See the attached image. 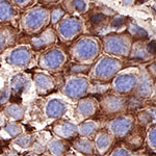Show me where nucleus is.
<instances>
[{"instance_id": "nucleus-6", "label": "nucleus", "mask_w": 156, "mask_h": 156, "mask_svg": "<svg viewBox=\"0 0 156 156\" xmlns=\"http://www.w3.org/2000/svg\"><path fill=\"white\" fill-rule=\"evenodd\" d=\"M120 69V62L110 57H104L95 66L93 70V76L99 81L109 80Z\"/></svg>"}, {"instance_id": "nucleus-37", "label": "nucleus", "mask_w": 156, "mask_h": 156, "mask_svg": "<svg viewBox=\"0 0 156 156\" xmlns=\"http://www.w3.org/2000/svg\"><path fill=\"white\" fill-rule=\"evenodd\" d=\"M16 3H18L19 5H27L26 3H28L30 0H14Z\"/></svg>"}, {"instance_id": "nucleus-32", "label": "nucleus", "mask_w": 156, "mask_h": 156, "mask_svg": "<svg viewBox=\"0 0 156 156\" xmlns=\"http://www.w3.org/2000/svg\"><path fill=\"white\" fill-rule=\"evenodd\" d=\"M74 6L78 12H84L85 3L83 0H74Z\"/></svg>"}, {"instance_id": "nucleus-39", "label": "nucleus", "mask_w": 156, "mask_h": 156, "mask_svg": "<svg viewBox=\"0 0 156 156\" xmlns=\"http://www.w3.org/2000/svg\"><path fill=\"white\" fill-rule=\"evenodd\" d=\"M123 3L125 5H130V4L133 3V0H123Z\"/></svg>"}, {"instance_id": "nucleus-14", "label": "nucleus", "mask_w": 156, "mask_h": 156, "mask_svg": "<svg viewBox=\"0 0 156 156\" xmlns=\"http://www.w3.org/2000/svg\"><path fill=\"white\" fill-rule=\"evenodd\" d=\"M34 140H36V135L34 133L25 132L23 134L17 136L16 138H14V140H12L11 142L12 149L16 151L18 154L20 152L25 153L30 150Z\"/></svg>"}, {"instance_id": "nucleus-36", "label": "nucleus", "mask_w": 156, "mask_h": 156, "mask_svg": "<svg viewBox=\"0 0 156 156\" xmlns=\"http://www.w3.org/2000/svg\"><path fill=\"white\" fill-rule=\"evenodd\" d=\"M148 50H149L150 53H155V52H156V44L154 42L150 43L149 47H148Z\"/></svg>"}, {"instance_id": "nucleus-21", "label": "nucleus", "mask_w": 156, "mask_h": 156, "mask_svg": "<svg viewBox=\"0 0 156 156\" xmlns=\"http://www.w3.org/2000/svg\"><path fill=\"white\" fill-rule=\"evenodd\" d=\"M2 130L12 140L24 133V127L21 124V122H14V121L6 122V124L2 127Z\"/></svg>"}, {"instance_id": "nucleus-9", "label": "nucleus", "mask_w": 156, "mask_h": 156, "mask_svg": "<svg viewBox=\"0 0 156 156\" xmlns=\"http://www.w3.org/2000/svg\"><path fill=\"white\" fill-rule=\"evenodd\" d=\"M52 133L60 140H72L78 135L77 126L67 120H56L51 126Z\"/></svg>"}, {"instance_id": "nucleus-10", "label": "nucleus", "mask_w": 156, "mask_h": 156, "mask_svg": "<svg viewBox=\"0 0 156 156\" xmlns=\"http://www.w3.org/2000/svg\"><path fill=\"white\" fill-rule=\"evenodd\" d=\"M56 41V34L51 28H47L34 37L30 41L31 48L36 51H41L49 48Z\"/></svg>"}, {"instance_id": "nucleus-16", "label": "nucleus", "mask_w": 156, "mask_h": 156, "mask_svg": "<svg viewBox=\"0 0 156 156\" xmlns=\"http://www.w3.org/2000/svg\"><path fill=\"white\" fill-rule=\"evenodd\" d=\"M104 48L110 54L122 55L127 51V44L120 37H108L104 41Z\"/></svg>"}, {"instance_id": "nucleus-24", "label": "nucleus", "mask_w": 156, "mask_h": 156, "mask_svg": "<svg viewBox=\"0 0 156 156\" xmlns=\"http://www.w3.org/2000/svg\"><path fill=\"white\" fill-rule=\"evenodd\" d=\"M15 16V11L12 4L6 0H0V23L11 21Z\"/></svg>"}, {"instance_id": "nucleus-18", "label": "nucleus", "mask_w": 156, "mask_h": 156, "mask_svg": "<svg viewBox=\"0 0 156 156\" xmlns=\"http://www.w3.org/2000/svg\"><path fill=\"white\" fill-rule=\"evenodd\" d=\"M112 143V137L106 131H100L95 137L94 146L100 154H104L106 151L109 149L110 145Z\"/></svg>"}, {"instance_id": "nucleus-20", "label": "nucleus", "mask_w": 156, "mask_h": 156, "mask_svg": "<svg viewBox=\"0 0 156 156\" xmlns=\"http://www.w3.org/2000/svg\"><path fill=\"white\" fill-rule=\"evenodd\" d=\"M73 147L76 149L78 152L82 153L84 155H93L94 154V144L92 140H90L87 137H77L73 140Z\"/></svg>"}, {"instance_id": "nucleus-17", "label": "nucleus", "mask_w": 156, "mask_h": 156, "mask_svg": "<svg viewBox=\"0 0 156 156\" xmlns=\"http://www.w3.org/2000/svg\"><path fill=\"white\" fill-rule=\"evenodd\" d=\"M122 100L117 96H104L102 98L100 105L105 112L107 114H114L122 108Z\"/></svg>"}, {"instance_id": "nucleus-12", "label": "nucleus", "mask_w": 156, "mask_h": 156, "mask_svg": "<svg viewBox=\"0 0 156 156\" xmlns=\"http://www.w3.org/2000/svg\"><path fill=\"white\" fill-rule=\"evenodd\" d=\"M9 85L11 87L12 95L21 96L28 90L30 87V78L24 73H17L12 76Z\"/></svg>"}, {"instance_id": "nucleus-7", "label": "nucleus", "mask_w": 156, "mask_h": 156, "mask_svg": "<svg viewBox=\"0 0 156 156\" xmlns=\"http://www.w3.org/2000/svg\"><path fill=\"white\" fill-rule=\"evenodd\" d=\"M32 56H34L32 51L29 47L18 46L9 53L6 57V62L9 65L15 68L24 69L31 62Z\"/></svg>"}, {"instance_id": "nucleus-19", "label": "nucleus", "mask_w": 156, "mask_h": 156, "mask_svg": "<svg viewBox=\"0 0 156 156\" xmlns=\"http://www.w3.org/2000/svg\"><path fill=\"white\" fill-rule=\"evenodd\" d=\"M47 150L52 156H65L68 150V145L60 138H52L47 144Z\"/></svg>"}, {"instance_id": "nucleus-34", "label": "nucleus", "mask_w": 156, "mask_h": 156, "mask_svg": "<svg viewBox=\"0 0 156 156\" xmlns=\"http://www.w3.org/2000/svg\"><path fill=\"white\" fill-rule=\"evenodd\" d=\"M6 124V118L4 114L2 112H0V128L2 129V127L4 126V125Z\"/></svg>"}, {"instance_id": "nucleus-41", "label": "nucleus", "mask_w": 156, "mask_h": 156, "mask_svg": "<svg viewBox=\"0 0 156 156\" xmlns=\"http://www.w3.org/2000/svg\"><path fill=\"white\" fill-rule=\"evenodd\" d=\"M138 1H140V2H144V1H147V0H138Z\"/></svg>"}, {"instance_id": "nucleus-38", "label": "nucleus", "mask_w": 156, "mask_h": 156, "mask_svg": "<svg viewBox=\"0 0 156 156\" xmlns=\"http://www.w3.org/2000/svg\"><path fill=\"white\" fill-rule=\"evenodd\" d=\"M21 156H39V155L36 154V153H34V152H31V151H27V152L23 153Z\"/></svg>"}, {"instance_id": "nucleus-40", "label": "nucleus", "mask_w": 156, "mask_h": 156, "mask_svg": "<svg viewBox=\"0 0 156 156\" xmlns=\"http://www.w3.org/2000/svg\"><path fill=\"white\" fill-rule=\"evenodd\" d=\"M152 70H154V71H156V64H154L152 66Z\"/></svg>"}, {"instance_id": "nucleus-23", "label": "nucleus", "mask_w": 156, "mask_h": 156, "mask_svg": "<svg viewBox=\"0 0 156 156\" xmlns=\"http://www.w3.org/2000/svg\"><path fill=\"white\" fill-rule=\"evenodd\" d=\"M108 128L110 129V131L114 133L117 136H122L124 135L126 131L129 128V122L124 119H118L114 120L109 123Z\"/></svg>"}, {"instance_id": "nucleus-5", "label": "nucleus", "mask_w": 156, "mask_h": 156, "mask_svg": "<svg viewBox=\"0 0 156 156\" xmlns=\"http://www.w3.org/2000/svg\"><path fill=\"white\" fill-rule=\"evenodd\" d=\"M67 103L56 97L47 98L41 106V112L47 120H59L67 112Z\"/></svg>"}, {"instance_id": "nucleus-29", "label": "nucleus", "mask_w": 156, "mask_h": 156, "mask_svg": "<svg viewBox=\"0 0 156 156\" xmlns=\"http://www.w3.org/2000/svg\"><path fill=\"white\" fill-rule=\"evenodd\" d=\"M64 11L62 9H55L51 12V15H50V19H51V23L52 24H56L62 20V16H64Z\"/></svg>"}, {"instance_id": "nucleus-33", "label": "nucleus", "mask_w": 156, "mask_h": 156, "mask_svg": "<svg viewBox=\"0 0 156 156\" xmlns=\"http://www.w3.org/2000/svg\"><path fill=\"white\" fill-rule=\"evenodd\" d=\"M124 24V18H122V17H118V18H115L114 20V22H112V25H114V27H121L122 25Z\"/></svg>"}, {"instance_id": "nucleus-8", "label": "nucleus", "mask_w": 156, "mask_h": 156, "mask_svg": "<svg viewBox=\"0 0 156 156\" xmlns=\"http://www.w3.org/2000/svg\"><path fill=\"white\" fill-rule=\"evenodd\" d=\"M31 79L37 96L45 97L51 94L55 90L54 79L48 74H45L43 72H34Z\"/></svg>"}, {"instance_id": "nucleus-22", "label": "nucleus", "mask_w": 156, "mask_h": 156, "mask_svg": "<svg viewBox=\"0 0 156 156\" xmlns=\"http://www.w3.org/2000/svg\"><path fill=\"white\" fill-rule=\"evenodd\" d=\"M134 84V78L129 75L126 76H119L115 79L114 81V87L118 92L124 93L129 90L132 87V85Z\"/></svg>"}, {"instance_id": "nucleus-1", "label": "nucleus", "mask_w": 156, "mask_h": 156, "mask_svg": "<svg viewBox=\"0 0 156 156\" xmlns=\"http://www.w3.org/2000/svg\"><path fill=\"white\" fill-rule=\"evenodd\" d=\"M48 12L44 9H34L23 16L22 26L27 34H37L42 31L48 22Z\"/></svg>"}, {"instance_id": "nucleus-26", "label": "nucleus", "mask_w": 156, "mask_h": 156, "mask_svg": "<svg viewBox=\"0 0 156 156\" xmlns=\"http://www.w3.org/2000/svg\"><path fill=\"white\" fill-rule=\"evenodd\" d=\"M47 144L48 143H45L41 136H36V140H34V144H32L29 151H31V152L36 153V154L40 156L47 150Z\"/></svg>"}, {"instance_id": "nucleus-11", "label": "nucleus", "mask_w": 156, "mask_h": 156, "mask_svg": "<svg viewBox=\"0 0 156 156\" xmlns=\"http://www.w3.org/2000/svg\"><path fill=\"white\" fill-rule=\"evenodd\" d=\"M81 30V24L77 19L69 18L62 21L58 25V34L64 40H71Z\"/></svg>"}, {"instance_id": "nucleus-31", "label": "nucleus", "mask_w": 156, "mask_h": 156, "mask_svg": "<svg viewBox=\"0 0 156 156\" xmlns=\"http://www.w3.org/2000/svg\"><path fill=\"white\" fill-rule=\"evenodd\" d=\"M104 19H105V17H104V15H102V14H95L90 17V21L94 24H100L101 22L104 21Z\"/></svg>"}, {"instance_id": "nucleus-13", "label": "nucleus", "mask_w": 156, "mask_h": 156, "mask_svg": "<svg viewBox=\"0 0 156 156\" xmlns=\"http://www.w3.org/2000/svg\"><path fill=\"white\" fill-rule=\"evenodd\" d=\"M98 108V103L94 98L87 97L82 98L79 100L77 104V107L75 109V114L81 119H87V118L92 117L95 115Z\"/></svg>"}, {"instance_id": "nucleus-3", "label": "nucleus", "mask_w": 156, "mask_h": 156, "mask_svg": "<svg viewBox=\"0 0 156 156\" xmlns=\"http://www.w3.org/2000/svg\"><path fill=\"white\" fill-rule=\"evenodd\" d=\"M66 62V55L58 48H50L40 55L39 66L49 72H56Z\"/></svg>"}, {"instance_id": "nucleus-27", "label": "nucleus", "mask_w": 156, "mask_h": 156, "mask_svg": "<svg viewBox=\"0 0 156 156\" xmlns=\"http://www.w3.org/2000/svg\"><path fill=\"white\" fill-rule=\"evenodd\" d=\"M12 94L9 83L4 84V87L0 90V106L4 107L5 105L9 104V100L12 98Z\"/></svg>"}, {"instance_id": "nucleus-25", "label": "nucleus", "mask_w": 156, "mask_h": 156, "mask_svg": "<svg viewBox=\"0 0 156 156\" xmlns=\"http://www.w3.org/2000/svg\"><path fill=\"white\" fill-rule=\"evenodd\" d=\"M78 134L82 137L92 136L95 132L98 130V124L95 121H87V122L81 123L77 126Z\"/></svg>"}, {"instance_id": "nucleus-35", "label": "nucleus", "mask_w": 156, "mask_h": 156, "mask_svg": "<svg viewBox=\"0 0 156 156\" xmlns=\"http://www.w3.org/2000/svg\"><path fill=\"white\" fill-rule=\"evenodd\" d=\"M112 156H129L124 150H117L112 154Z\"/></svg>"}, {"instance_id": "nucleus-4", "label": "nucleus", "mask_w": 156, "mask_h": 156, "mask_svg": "<svg viewBox=\"0 0 156 156\" xmlns=\"http://www.w3.org/2000/svg\"><path fill=\"white\" fill-rule=\"evenodd\" d=\"M89 81L82 77H71L66 80L62 93L73 100H80L84 98L89 92Z\"/></svg>"}, {"instance_id": "nucleus-30", "label": "nucleus", "mask_w": 156, "mask_h": 156, "mask_svg": "<svg viewBox=\"0 0 156 156\" xmlns=\"http://www.w3.org/2000/svg\"><path fill=\"white\" fill-rule=\"evenodd\" d=\"M90 70V66L89 65H74V66L71 67L70 71L71 73H82V72H87Z\"/></svg>"}, {"instance_id": "nucleus-28", "label": "nucleus", "mask_w": 156, "mask_h": 156, "mask_svg": "<svg viewBox=\"0 0 156 156\" xmlns=\"http://www.w3.org/2000/svg\"><path fill=\"white\" fill-rule=\"evenodd\" d=\"M12 40V34L7 30L0 28V53L6 49L9 45V41Z\"/></svg>"}, {"instance_id": "nucleus-15", "label": "nucleus", "mask_w": 156, "mask_h": 156, "mask_svg": "<svg viewBox=\"0 0 156 156\" xmlns=\"http://www.w3.org/2000/svg\"><path fill=\"white\" fill-rule=\"evenodd\" d=\"M2 112L5 115L6 120L14 122H22L26 114V106L19 103H9L3 107Z\"/></svg>"}, {"instance_id": "nucleus-2", "label": "nucleus", "mask_w": 156, "mask_h": 156, "mask_svg": "<svg viewBox=\"0 0 156 156\" xmlns=\"http://www.w3.org/2000/svg\"><path fill=\"white\" fill-rule=\"evenodd\" d=\"M99 45L94 39L84 37L79 40L73 47V56L78 62H90L98 55Z\"/></svg>"}]
</instances>
